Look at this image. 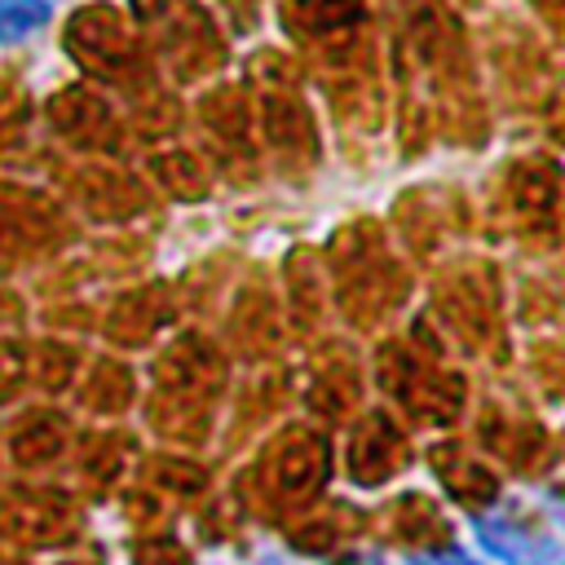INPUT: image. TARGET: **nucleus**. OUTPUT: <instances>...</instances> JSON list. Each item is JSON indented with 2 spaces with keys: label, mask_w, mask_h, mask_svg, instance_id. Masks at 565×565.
Segmentation results:
<instances>
[{
  "label": "nucleus",
  "mask_w": 565,
  "mask_h": 565,
  "mask_svg": "<svg viewBox=\"0 0 565 565\" xmlns=\"http://www.w3.org/2000/svg\"><path fill=\"white\" fill-rule=\"evenodd\" d=\"M472 525H477V539L486 543V552H494L503 565H552V556H556V543L543 530H530L503 512L477 516Z\"/></svg>",
  "instance_id": "f257e3e1"
},
{
  "label": "nucleus",
  "mask_w": 565,
  "mask_h": 565,
  "mask_svg": "<svg viewBox=\"0 0 565 565\" xmlns=\"http://www.w3.org/2000/svg\"><path fill=\"white\" fill-rule=\"evenodd\" d=\"M49 22V0H0V40H22Z\"/></svg>",
  "instance_id": "f03ea898"
},
{
  "label": "nucleus",
  "mask_w": 565,
  "mask_h": 565,
  "mask_svg": "<svg viewBox=\"0 0 565 565\" xmlns=\"http://www.w3.org/2000/svg\"><path fill=\"white\" fill-rule=\"evenodd\" d=\"M415 565H481V561L459 552V547H437V552H419Z\"/></svg>",
  "instance_id": "7ed1b4c3"
},
{
  "label": "nucleus",
  "mask_w": 565,
  "mask_h": 565,
  "mask_svg": "<svg viewBox=\"0 0 565 565\" xmlns=\"http://www.w3.org/2000/svg\"><path fill=\"white\" fill-rule=\"evenodd\" d=\"M349 565H380V561H349Z\"/></svg>",
  "instance_id": "20e7f679"
},
{
  "label": "nucleus",
  "mask_w": 565,
  "mask_h": 565,
  "mask_svg": "<svg viewBox=\"0 0 565 565\" xmlns=\"http://www.w3.org/2000/svg\"><path fill=\"white\" fill-rule=\"evenodd\" d=\"M265 565H278V561H265Z\"/></svg>",
  "instance_id": "39448f33"
}]
</instances>
